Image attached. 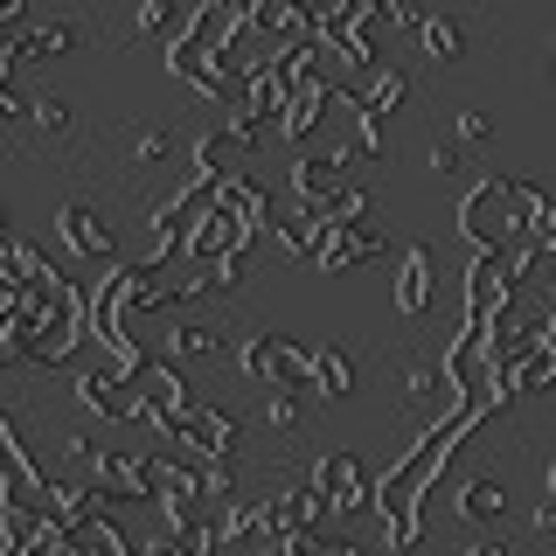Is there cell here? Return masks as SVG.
I'll use <instances>...</instances> for the list:
<instances>
[{"mask_svg":"<svg viewBox=\"0 0 556 556\" xmlns=\"http://www.w3.org/2000/svg\"><path fill=\"white\" fill-rule=\"evenodd\" d=\"M77 42H84V28H77V22H28V28L8 42V63H14V70H35V63L70 56Z\"/></svg>","mask_w":556,"mask_h":556,"instance_id":"cell-13","label":"cell"},{"mask_svg":"<svg viewBox=\"0 0 556 556\" xmlns=\"http://www.w3.org/2000/svg\"><path fill=\"white\" fill-rule=\"evenodd\" d=\"M265 508H271V543L278 535H320V521L334 515L313 486H278V494H265Z\"/></svg>","mask_w":556,"mask_h":556,"instance_id":"cell-14","label":"cell"},{"mask_svg":"<svg viewBox=\"0 0 556 556\" xmlns=\"http://www.w3.org/2000/svg\"><path fill=\"white\" fill-rule=\"evenodd\" d=\"M313 396H355V355L348 348H313Z\"/></svg>","mask_w":556,"mask_h":556,"instance_id":"cell-19","label":"cell"},{"mask_svg":"<svg viewBox=\"0 0 556 556\" xmlns=\"http://www.w3.org/2000/svg\"><path fill=\"white\" fill-rule=\"evenodd\" d=\"M167 355L208 362V355H223V341H216V327H208V320H174V327H167Z\"/></svg>","mask_w":556,"mask_h":556,"instance_id":"cell-23","label":"cell"},{"mask_svg":"<svg viewBox=\"0 0 556 556\" xmlns=\"http://www.w3.org/2000/svg\"><path fill=\"white\" fill-rule=\"evenodd\" d=\"M14 237V223H8V208H0V243H8Z\"/></svg>","mask_w":556,"mask_h":556,"instance_id":"cell-41","label":"cell"},{"mask_svg":"<svg viewBox=\"0 0 556 556\" xmlns=\"http://www.w3.org/2000/svg\"><path fill=\"white\" fill-rule=\"evenodd\" d=\"M543 251H549V257H556V223H549V237H543Z\"/></svg>","mask_w":556,"mask_h":556,"instance_id":"cell-43","label":"cell"},{"mask_svg":"<svg viewBox=\"0 0 556 556\" xmlns=\"http://www.w3.org/2000/svg\"><path fill=\"white\" fill-rule=\"evenodd\" d=\"M22 28H28V0H0V49H8Z\"/></svg>","mask_w":556,"mask_h":556,"instance_id":"cell-35","label":"cell"},{"mask_svg":"<svg viewBox=\"0 0 556 556\" xmlns=\"http://www.w3.org/2000/svg\"><path fill=\"white\" fill-rule=\"evenodd\" d=\"M355 161H362V147H355V139H334V153H306V161L292 167V202L327 208V202H334L348 181H355V174H348Z\"/></svg>","mask_w":556,"mask_h":556,"instance_id":"cell-5","label":"cell"},{"mask_svg":"<svg viewBox=\"0 0 556 556\" xmlns=\"http://www.w3.org/2000/svg\"><path fill=\"white\" fill-rule=\"evenodd\" d=\"M56 243L77 257V265H118L112 223H104L91 202H63V208H56Z\"/></svg>","mask_w":556,"mask_h":556,"instance_id":"cell-8","label":"cell"},{"mask_svg":"<svg viewBox=\"0 0 556 556\" xmlns=\"http://www.w3.org/2000/svg\"><path fill=\"white\" fill-rule=\"evenodd\" d=\"M77 404L112 425H139V382H118L112 369H84L77 376Z\"/></svg>","mask_w":556,"mask_h":556,"instance_id":"cell-12","label":"cell"},{"mask_svg":"<svg viewBox=\"0 0 556 556\" xmlns=\"http://www.w3.org/2000/svg\"><path fill=\"white\" fill-rule=\"evenodd\" d=\"M313 494L327 501V508L334 515H355V508H369V494H376V480L362 473V459L355 452H320V459H313Z\"/></svg>","mask_w":556,"mask_h":556,"instance_id":"cell-7","label":"cell"},{"mask_svg":"<svg viewBox=\"0 0 556 556\" xmlns=\"http://www.w3.org/2000/svg\"><path fill=\"white\" fill-rule=\"evenodd\" d=\"M313 556H369V549H362V543H327V535H320V549H313Z\"/></svg>","mask_w":556,"mask_h":556,"instance_id":"cell-39","label":"cell"},{"mask_svg":"<svg viewBox=\"0 0 556 556\" xmlns=\"http://www.w3.org/2000/svg\"><path fill=\"white\" fill-rule=\"evenodd\" d=\"M132 28L139 35H167V49L181 42V28H188V8H167V0H147V8L132 14Z\"/></svg>","mask_w":556,"mask_h":556,"instance_id":"cell-25","label":"cell"},{"mask_svg":"<svg viewBox=\"0 0 556 556\" xmlns=\"http://www.w3.org/2000/svg\"><path fill=\"white\" fill-rule=\"evenodd\" d=\"M237 369L265 390H313V348L286 341V334H251L237 348Z\"/></svg>","mask_w":556,"mask_h":556,"instance_id":"cell-3","label":"cell"},{"mask_svg":"<svg viewBox=\"0 0 556 556\" xmlns=\"http://www.w3.org/2000/svg\"><path fill=\"white\" fill-rule=\"evenodd\" d=\"M452 126H459V147H486V139H494V118H486L480 104H466V112L452 118Z\"/></svg>","mask_w":556,"mask_h":556,"instance_id":"cell-33","label":"cell"},{"mask_svg":"<svg viewBox=\"0 0 556 556\" xmlns=\"http://www.w3.org/2000/svg\"><path fill=\"white\" fill-rule=\"evenodd\" d=\"M167 77H174V84H188V91H195L202 104H223L230 91H243V70H237V63L202 56V49H181V42L167 49Z\"/></svg>","mask_w":556,"mask_h":556,"instance_id":"cell-9","label":"cell"},{"mask_svg":"<svg viewBox=\"0 0 556 556\" xmlns=\"http://www.w3.org/2000/svg\"><path fill=\"white\" fill-rule=\"evenodd\" d=\"M521 208H529V181H521V174H480L459 202V230H466L473 251H515Z\"/></svg>","mask_w":556,"mask_h":556,"instance_id":"cell-2","label":"cell"},{"mask_svg":"<svg viewBox=\"0 0 556 556\" xmlns=\"http://www.w3.org/2000/svg\"><path fill=\"white\" fill-rule=\"evenodd\" d=\"M417 49H425L431 63H459L466 56V28L445 22V14H425V22H417Z\"/></svg>","mask_w":556,"mask_h":556,"instance_id":"cell-21","label":"cell"},{"mask_svg":"<svg viewBox=\"0 0 556 556\" xmlns=\"http://www.w3.org/2000/svg\"><path fill=\"white\" fill-rule=\"evenodd\" d=\"M459 556H515V549H508V535H473Z\"/></svg>","mask_w":556,"mask_h":556,"instance_id":"cell-37","label":"cell"},{"mask_svg":"<svg viewBox=\"0 0 556 556\" xmlns=\"http://www.w3.org/2000/svg\"><path fill=\"white\" fill-rule=\"evenodd\" d=\"M404 404L431 410V417L459 410V404H452V382H445V362H410V369H404Z\"/></svg>","mask_w":556,"mask_h":556,"instance_id":"cell-17","label":"cell"},{"mask_svg":"<svg viewBox=\"0 0 556 556\" xmlns=\"http://www.w3.org/2000/svg\"><path fill=\"white\" fill-rule=\"evenodd\" d=\"M480 431V417H466V410H452V417H431L425 425V439H417L404 459L390 466V473L376 480V494H369V508L382 521V535H390V549L404 556L417 549V535H425V521H417V508H425V494L439 486V473L452 466V452H459L466 439Z\"/></svg>","mask_w":556,"mask_h":556,"instance_id":"cell-1","label":"cell"},{"mask_svg":"<svg viewBox=\"0 0 556 556\" xmlns=\"http://www.w3.org/2000/svg\"><path fill=\"white\" fill-rule=\"evenodd\" d=\"M390 306L404 313V320H425V313H431V251H425V243H410V251L396 257Z\"/></svg>","mask_w":556,"mask_h":556,"instance_id":"cell-15","label":"cell"},{"mask_svg":"<svg viewBox=\"0 0 556 556\" xmlns=\"http://www.w3.org/2000/svg\"><path fill=\"white\" fill-rule=\"evenodd\" d=\"M369 208H376V202H369V188H362V181H348L341 195L320 208V223H348V230H362V223H369Z\"/></svg>","mask_w":556,"mask_h":556,"instance_id":"cell-26","label":"cell"},{"mask_svg":"<svg viewBox=\"0 0 556 556\" xmlns=\"http://www.w3.org/2000/svg\"><path fill=\"white\" fill-rule=\"evenodd\" d=\"M543 390H556V355H549V348H535V355L515 369V396H543Z\"/></svg>","mask_w":556,"mask_h":556,"instance_id":"cell-27","label":"cell"},{"mask_svg":"<svg viewBox=\"0 0 556 556\" xmlns=\"http://www.w3.org/2000/svg\"><path fill=\"white\" fill-rule=\"evenodd\" d=\"M42 494H49V473L35 466V452L22 445L14 417L0 410V508H35V515H42Z\"/></svg>","mask_w":556,"mask_h":556,"instance_id":"cell-4","label":"cell"},{"mask_svg":"<svg viewBox=\"0 0 556 556\" xmlns=\"http://www.w3.org/2000/svg\"><path fill=\"white\" fill-rule=\"evenodd\" d=\"M181 445H195L202 466H223V459H237L243 425H237V417H223V410H195V417L181 425Z\"/></svg>","mask_w":556,"mask_h":556,"instance_id":"cell-16","label":"cell"},{"mask_svg":"<svg viewBox=\"0 0 556 556\" xmlns=\"http://www.w3.org/2000/svg\"><path fill=\"white\" fill-rule=\"evenodd\" d=\"M22 556H84V549H77V535H70V529H56V521H42V529H35V543H28Z\"/></svg>","mask_w":556,"mask_h":556,"instance_id":"cell-31","label":"cell"},{"mask_svg":"<svg viewBox=\"0 0 556 556\" xmlns=\"http://www.w3.org/2000/svg\"><path fill=\"white\" fill-rule=\"evenodd\" d=\"M535 535H556V501H535Z\"/></svg>","mask_w":556,"mask_h":556,"instance_id":"cell-38","label":"cell"},{"mask_svg":"<svg viewBox=\"0 0 556 556\" xmlns=\"http://www.w3.org/2000/svg\"><path fill=\"white\" fill-rule=\"evenodd\" d=\"M265 425H271V431H300V425H306L300 390H271V396H265Z\"/></svg>","mask_w":556,"mask_h":556,"instance_id":"cell-30","label":"cell"},{"mask_svg":"<svg viewBox=\"0 0 556 556\" xmlns=\"http://www.w3.org/2000/svg\"><path fill=\"white\" fill-rule=\"evenodd\" d=\"M188 417H195V404H188V382L161 362V369L139 382V431H153V439H181Z\"/></svg>","mask_w":556,"mask_h":556,"instance_id":"cell-6","label":"cell"},{"mask_svg":"<svg viewBox=\"0 0 556 556\" xmlns=\"http://www.w3.org/2000/svg\"><path fill=\"white\" fill-rule=\"evenodd\" d=\"M167 153H174V132H167V126H147V132H139V139H132V174H147V167H161V161H167Z\"/></svg>","mask_w":556,"mask_h":556,"instance_id":"cell-29","label":"cell"},{"mask_svg":"<svg viewBox=\"0 0 556 556\" xmlns=\"http://www.w3.org/2000/svg\"><path fill=\"white\" fill-rule=\"evenodd\" d=\"M369 257H382V237H376V230H348V223H327L306 265H313V271H327V278H341V271L369 265Z\"/></svg>","mask_w":556,"mask_h":556,"instance_id":"cell-11","label":"cell"},{"mask_svg":"<svg viewBox=\"0 0 556 556\" xmlns=\"http://www.w3.org/2000/svg\"><path fill=\"white\" fill-rule=\"evenodd\" d=\"M28 118H35L42 132H70V118H77V112H70L63 98H28Z\"/></svg>","mask_w":556,"mask_h":556,"instance_id":"cell-32","label":"cell"},{"mask_svg":"<svg viewBox=\"0 0 556 556\" xmlns=\"http://www.w3.org/2000/svg\"><path fill=\"white\" fill-rule=\"evenodd\" d=\"M327 98H334L327 84H300V91L286 98V112H278V139H306L327 118Z\"/></svg>","mask_w":556,"mask_h":556,"instance_id":"cell-18","label":"cell"},{"mask_svg":"<svg viewBox=\"0 0 556 556\" xmlns=\"http://www.w3.org/2000/svg\"><path fill=\"white\" fill-rule=\"evenodd\" d=\"M271 230H278V243H286V251L313 257V243H320V230H327V223H320V208H306V202H286V208H278V223H271Z\"/></svg>","mask_w":556,"mask_h":556,"instance_id":"cell-20","label":"cell"},{"mask_svg":"<svg viewBox=\"0 0 556 556\" xmlns=\"http://www.w3.org/2000/svg\"><path fill=\"white\" fill-rule=\"evenodd\" d=\"M208 278H216V292H243V251H237V257H223V265L208 271Z\"/></svg>","mask_w":556,"mask_h":556,"instance_id":"cell-36","label":"cell"},{"mask_svg":"<svg viewBox=\"0 0 556 556\" xmlns=\"http://www.w3.org/2000/svg\"><path fill=\"white\" fill-rule=\"evenodd\" d=\"M452 508H459V521H501L508 515V486L501 480H466Z\"/></svg>","mask_w":556,"mask_h":556,"instance_id":"cell-22","label":"cell"},{"mask_svg":"<svg viewBox=\"0 0 556 556\" xmlns=\"http://www.w3.org/2000/svg\"><path fill=\"white\" fill-rule=\"evenodd\" d=\"M543 486H549V501H556V459H549V473H543Z\"/></svg>","mask_w":556,"mask_h":556,"instance_id":"cell-42","label":"cell"},{"mask_svg":"<svg viewBox=\"0 0 556 556\" xmlns=\"http://www.w3.org/2000/svg\"><path fill=\"white\" fill-rule=\"evenodd\" d=\"M237 35H243V8L237 0H202L188 8V28H181V49H202V56H237Z\"/></svg>","mask_w":556,"mask_h":556,"instance_id":"cell-10","label":"cell"},{"mask_svg":"<svg viewBox=\"0 0 556 556\" xmlns=\"http://www.w3.org/2000/svg\"><path fill=\"white\" fill-rule=\"evenodd\" d=\"M425 167L431 174H459L466 167V147H459V139H439V147H425Z\"/></svg>","mask_w":556,"mask_h":556,"instance_id":"cell-34","label":"cell"},{"mask_svg":"<svg viewBox=\"0 0 556 556\" xmlns=\"http://www.w3.org/2000/svg\"><path fill=\"white\" fill-rule=\"evenodd\" d=\"M223 132H230L237 153H251V147H265V139H278V126H265V118H251V112H230V118H223Z\"/></svg>","mask_w":556,"mask_h":556,"instance_id":"cell-28","label":"cell"},{"mask_svg":"<svg viewBox=\"0 0 556 556\" xmlns=\"http://www.w3.org/2000/svg\"><path fill=\"white\" fill-rule=\"evenodd\" d=\"M0 369H22V348L8 341V327H0Z\"/></svg>","mask_w":556,"mask_h":556,"instance_id":"cell-40","label":"cell"},{"mask_svg":"<svg viewBox=\"0 0 556 556\" xmlns=\"http://www.w3.org/2000/svg\"><path fill=\"white\" fill-rule=\"evenodd\" d=\"M404 98H410V77H404V70H390V63H382L376 77H369V91H362V104H369L376 118H382V112H396Z\"/></svg>","mask_w":556,"mask_h":556,"instance_id":"cell-24","label":"cell"}]
</instances>
